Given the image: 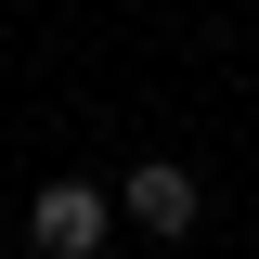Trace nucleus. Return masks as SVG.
Masks as SVG:
<instances>
[{
    "instance_id": "obj_1",
    "label": "nucleus",
    "mask_w": 259,
    "mask_h": 259,
    "mask_svg": "<svg viewBox=\"0 0 259 259\" xmlns=\"http://www.w3.org/2000/svg\"><path fill=\"white\" fill-rule=\"evenodd\" d=\"M104 233H117V194L104 182H39L26 194V246L39 259H104Z\"/></svg>"
},
{
    "instance_id": "obj_2",
    "label": "nucleus",
    "mask_w": 259,
    "mask_h": 259,
    "mask_svg": "<svg viewBox=\"0 0 259 259\" xmlns=\"http://www.w3.org/2000/svg\"><path fill=\"white\" fill-rule=\"evenodd\" d=\"M117 221H130V233H156V246H182V233L207 221V182H194L182 156H143V168L117 182Z\"/></svg>"
}]
</instances>
